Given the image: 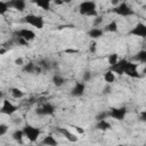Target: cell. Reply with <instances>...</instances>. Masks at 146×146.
<instances>
[{
	"label": "cell",
	"mask_w": 146,
	"mask_h": 146,
	"mask_svg": "<svg viewBox=\"0 0 146 146\" xmlns=\"http://www.w3.org/2000/svg\"><path fill=\"white\" fill-rule=\"evenodd\" d=\"M88 49H89V52L96 54V51H97V42H96V40H91V41H90Z\"/></svg>",
	"instance_id": "obj_32"
},
{
	"label": "cell",
	"mask_w": 146,
	"mask_h": 146,
	"mask_svg": "<svg viewBox=\"0 0 146 146\" xmlns=\"http://www.w3.org/2000/svg\"><path fill=\"white\" fill-rule=\"evenodd\" d=\"M103 21H104V18H103V16H96L95 18H94V26H96V27H100V25L103 24Z\"/></svg>",
	"instance_id": "obj_34"
},
{
	"label": "cell",
	"mask_w": 146,
	"mask_h": 146,
	"mask_svg": "<svg viewBox=\"0 0 146 146\" xmlns=\"http://www.w3.org/2000/svg\"><path fill=\"white\" fill-rule=\"evenodd\" d=\"M57 132H59L66 140H68L70 143H76L79 140V138L76 137V135H74L73 132H71L67 128H62V127H57Z\"/></svg>",
	"instance_id": "obj_13"
},
{
	"label": "cell",
	"mask_w": 146,
	"mask_h": 146,
	"mask_svg": "<svg viewBox=\"0 0 146 146\" xmlns=\"http://www.w3.org/2000/svg\"><path fill=\"white\" fill-rule=\"evenodd\" d=\"M52 2H54L56 6H62V5H64V0H52Z\"/></svg>",
	"instance_id": "obj_39"
},
{
	"label": "cell",
	"mask_w": 146,
	"mask_h": 146,
	"mask_svg": "<svg viewBox=\"0 0 146 146\" xmlns=\"http://www.w3.org/2000/svg\"><path fill=\"white\" fill-rule=\"evenodd\" d=\"M51 82H52V84H54L55 87L60 88V87H63V86L66 83V78H64L63 75H60V74H58V73H55V74H52V76H51Z\"/></svg>",
	"instance_id": "obj_19"
},
{
	"label": "cell",
	"mask_w": 146,
	"mask_h": 146,
	"mask_svg": "<svg viewBox=\"0 0 146 146\" xmlns=\"http://www.w3.org/2000/svg\"><path fill=\"white\" fill-rule=\"evenodd\" d=\"M112 94V87L110 83H106L105 87L103 88V95H110Z\"/></svg>",
	"instance_id": "obj_35"
},
{
	"label": "cell",
	"mask_w": 146,
	"mask_h": 146,
	"mask_svg": "<svg viewBox=\"0 0 146 146\" xmlns=\"http://www.w3.org/2000/svg\"><path fill=\"white\" fill-rule=\"evenodd\" d=\"M103 78H104V81H105L106 83L112 84V83L115 81V73H114V72H112L111 70H107V71L104 73Z\"/></svg>",
	"instance_id": "obj_27"
},
{
	"label": "cell",
	"mask_w": 146,
	"mask_h": 146,
	"mask_svg": "<svg viewBox=\"0 0 146 146\" xmlns=\"http://www.w3.org/2000/svg\"><path fill=\"white\" fill-rule=\"evenodd\" d=\"M13 40H14L15 44H18V46H22V47H30V42L27 40H25L24 38H22V36L13 34Z\"/></svg>",
	"instance_id": "obj_26"
},
{
	"label": "cell",
	"mask_w": 146,
	"mask_h": 146,
	"mask_svg": "<svg viewBox=\"0 0 146 146\" xmlns=\"http://www.w3.org/2000/svg\"><path fill=\"white\" fill-rule=\"evenodd\" d=\"M10 9V7H9V3H8V1H0V15L1 16H5V14Z\"/></svg>",
	"instance_id": "obj_29"
},
{
	"label": "cell",
	"mask_w": 146,
	"mask_h": 146,
	"mask_svg": "<svg viewBox=\"0 0 146 146\" xmlns=\"http://www.w3.org/2000/svg\"><path fill=\"white\" fill-rule=\"evenodd\" d=\"M17 110H18V107L15 104H13L10 100H8L6 98L2 99V104H1V108H0V113L1 114L11 116L17 112Z\"/></svg>",
	"instance_id": "obj_8"
},
{
	"label": "cell",
	"mask_w": 146,
	"mask_h": 146,
	"mask_svg": "<svg viewBox=\"0 0 146 146\" xmlns=\"http://www.w3.org/2000/svg\"><path fill=\"white\" fill-rule=\"evenodd\" d=\"M138 117H139V120H140L141 122L146 123V110H143V111H141V112L139 113Z\"/></svg>",
	"instance_id": "obj_38"
},
{
	"label": "cell",
	"mask_w": 146,
	"mask_h": 146,
	"mask_svg": "<svg viewBox=\"0 0 146 146\" xmlns=\"http://www.w3.org/2000/svg\"><path fill=\"white\" fill-rule=\"evenodd\" d=\"M11 122H13L15 125H19V124L22 123V119H21L19 116H14V115H11Z\"/></svg>",
	"instance_id": "obj_36"
},
{
	"label": "cell",
	"mask_w": 146,
	"mask_h": 146,
	"mask_svg": "<svg viewBox=\"0 0 146 146\" xmlns=\"http://www.w3.org/2000/svg\"><path fill=\"white\" fill-rule=\"evenodd\" d=\"M128 114V108L125 106L111 107L108 110V116L115 121H123Z\"/></svg>",
	"instance_id": "obj_6"
},
{
	"label": "cell",
	"mask_w": 146,
	"mask_h": 146,
	"mask_svg": "<svg viewBox=\"0 0 146 146\" xmlns=\"http://www.w3.org/2000/svg\"><path fill=\"white\" fill-rule=\"evenodd\" d=\"M119 59H120V58H119V55H117L116 52H111V54L107 55V63H108L110 66H111V65H114Z\"/></svg>",
	"instance_id": "obj_28"
},
{
	"label": "cell",
	"mask_w": 146,
	"mask_h": 146,
	"mask_svg": "<svg viewBox=\"0 0 146 146\" xmlns=\"http://www.w3.org/2000/svg\"><path fill=\"white\" fill-rule=\"evenodd\" d=\"M91 79H92V72H91V70H84L83 72H82V81L83 82H89V81H91Z\"/></svg>",
	"instance_id": "obj_30"
},
{
	"label": "cell",
	"mask_w": 146,
	"mask_h": 146,
	"mask_svg": "<svg viewBox=\"0 0 146 146\" xmlns=\"http://www.w3.org/2000/svg\"><path fill=\"white\" fill-rule=\"evenodd\" d=\"M73 0H64V3H70V2H72Z\"/></svg>",
	"instance_id": "obj_43"
},
{
	"label": "cell",
	"mask_w": 146,
	"mask_h": 146,
	"mask_svg": "<svg viewBox=\"0 0 146 146\" xmlns=\"http://www.w3.org/2000/svg\"><path fill=\"white\" fill-rule=\"evenodd\" d=\"M9 130V127L6 123H0V137H3Z\"/></svg>",
	"instance_id": "obj_33"
},
{
	"label": "cell",
	"mask_w": 146,
	"mask_h": 146,
	"mask_svg": "<svg viewBox=\"0 0 146 146\" xmlns=\"http://www.w3.org/2000/svg\"><path fill=\"white\" fill-rule=\"evenodd\" d=\"M36 63H38V64L42 67V70L46 71V72L52 70V62L49 60L48 58H41V59H39Z\"/></svg>",
	"instance_id": "obj_23"
},
{
	"label": "cell",
	"mask_w": 146,
	"mask_h": 146,
	"mask_svg": "<svg viewBox=\"0 0 146 146\" xmlns=\"http://www.w3.org/2000/svg\"><path fill=\"white\" fill-rule=\"evenodd\" d=\"M11 138L17 144H23L24 143V138H25V135H24L23 129H15L11 132Z\"/></svg>",
	"instance_id": "obj_20"
},
{
	"label": "cell",
	"mask_w": 146,
	"mask_h": 146,
	"mask_svg": "<svg viewBox=\"0 0 146 146\" xmlns=\"http://www.w3.org/2000/svg\"><path fill=\"white\" fill-rule=\"evenodd\" d=\"M133 60L141 63V64H146V49H141L139 51H137L135 54V56L132 57Z\"/></svg>",
	"instance_id": "obj_24"
},
{
	"label": "cell",
	"mask_w": 146,
	"mask_h": 146,
	"mask_svg": "<svg viewBox=\"0 0 146 146\" xmlns=\"http://www.w3.org/2000/svg\"><path fill=\"white\" fill-rule=\"evenodd\" d=\"M31 3L35 5L36 7H39L40 9L44 10V11H49L51 8V2L52 0H30Z\"/></svg>",
	"instance_id": "obj_16"
},
{
	"label": "cell",
	"mask_w": 146,
	"mask_h": 146,
	"mask_svg": "<svg viewBox=\"0 0 146 146\" xmlns=\"http://www.w3.org/2000/svg\"><path fill=\"white\" fill-rule=\"evenodd\" d=\"M55 112H56V106L49 102L43 103L42 105L38 106L34 110V113L38 116H51L55 114Z\"/></svg>",
	"instance_id": "obj_5"
},
{
	"label": "cell",
	"mask_w": 146,
	"mask_h": 146,
	"mask_svg": "<svg viewBox=\"0 0 146 146\" xmlns=\"http://www.w3.org/2000/svg\"><path fill=\"white\" fill-rule=\"evenodd\" d=\"M14 34L24 38V39L27 40L29 42L33 41V40L35 39V36H36V35H35V32L32 31L31 29H19V30H16V31L14 32Z\"/></svg>",
	"instance_id": "obj_12"
},
{
	"label": "cell",
	"mask_w": 146,
	"mask_h": 146,
	"mask_svg": "<svg viewBox=\"0 0 146 146\" xmlns=\"http://www.w3.org/2000/svg\"><path fill=\"white\" fill-rule=\"evenodd\" d=\"M108 117H110V116H108V111H100V112H98V113L96 114V116H95L96 121L104 120V119H108Z\"/></svg>",
	"instance_id": "obj_31"
},
{
	"label": "cell",
	"mask_w": 146,
	"mask_h": 146,
	"mask_svg": "<svg viewBox=\"0 0 146 146\" xmlns=\"http://www.w3.org/2000/svg\"><path fill=\"white\" fill-rule=\"evenodd\" d=\"M111 13L115 14L119 17H131L135 15V10L127 2V1H121L117 6L112 7V9L110 10Z\"/></svg>",
	"instance_id": "obj_2"
},
{
	"label": "cell",
	"mask_w": 146,
	"mask_h": 146,
	"mask_svg": "<svg viewBox=\"0 0 146 146\" xmlns=\"http://www.w3.org/2000/svg\"><path fill=\"white\" fill-rule=\"evenodd\" d=\"M23 23L33 26L36 30H42L44 27V18L41 15H35V14H27L23 17L22 19Z\"/></svg>",
	"instance_id": "obj_3"
},
{
	"label": "cell",
	"mask_w": 146,
	"mask_h": 146,
	"mask_svg": "<svg viewBox=\"0 0 146 146\" xmlns=\"http://www.w3.org/2000/svg\"><path fill=\"white\" fill-rule=\"evenodd\" d=\"M128 59L125 58H121L119 59L114 65H111L108 67V70H111L112 72H114L116 75H124V71H125V67H127V64H128Z\"/></svg>",
	"instance_id": "obj_10"
},
{
	"label": "cell",
	"mask_w": 146,
	"mask_h": 146,
	"mask_svg": "<svg viewBox=\"0 0 146 146\" xmlns=\"http://www.w3.org/2000/svg\"><path fill=\"white\" fill-rule=\"evenodd\" d=\"M10 9H14L16 11H24L26 8V0H8Z\"/></svg>",
	"instance_id": "obj_15"
},
{
	"label": "cell",
	"mask_w": 146,
	"mask_h": 146,
	"mask_svg": "<svg viewBox=\"0 0 146 146\" xmlns=\"http://www.w3.org/2000/svg\"><path fill=\"white\" fill-rule=\"evenodd\" d=\"M22 129H23V131H24L25 138H26L30 143H35V141L39 139L40 135H41V129H40V128L34 127V125L29 124V123L24 124Z\"/></svg>",
	"instance_id": "obj_4"
},
{
	"label": "cell",
	"mask_w": 146,
	"mask_h": 146,
	"mask_svg": "<svg viewBox=\"0 0 146 146\" xmlns=\"http://www.w3.org/2000/svg\"><path fill=\"white\" fill-rule=\"evenodd\" d=\"M36 66H38V64L31 60V62L25 63V64L22 66V71H23V73H25V74H35Z\"/></svg>",
	"instance_id": "obj_18"
},
{
	"label": "cell",
	"mask_w": 146,
	"mask_h": 146,
	"mask_svg": "<svg viewBox=\"0 0 146 146\" xmlns=\"http://www.w3.org/2000/svg\"><path fill=\"white\" fill-rule=\"evenodd\" d=\"M79 14L86 17H96L98 16V10H97V3L94 0H84L79 3L78 7Z\"/></svg>",
	"instance_id": "obj_1"
},
{
	"label": "cell",
	"mask_w": 146,
	"mask_h": 146,
	"mask_svg": "<svg viewBox=\"0 0 146 146\" xmlns=\"http://www.w3.org/2000/svg\"><path fill=\"white\" fill-rule=\"evenodd\" d=\"M104 34H105L104 30H103L102 27H96V26L89 29L88 32H87V35H88L91 40H96V41L99 40V39H102V38L104 36Z\"/></svg>",
	"instance_id": "obj_14"
},
{
	"label": "cell",
	"mask_w": 146,
	"mask_h": 146,
	"mask_svg": "<svg viewBox=\"0 0 146 146\" xmlns=\"http://www.w3.org/2000/svg\"><path fill=\"white\" fill-rule=\"evenodd\" d=\"M84 92H86V82H83V81H75L73 87L70 90V95L75 98L82 97L84 95Z\"/></svg>",
	"instance_id": "obj_9"
},
{
	"label": "cell",
	"mask_w": 146,
	"mask_h": 146,
	"mask_svg": "<svg viewBox=\"0 0 146 146\" xmlns=\"http://www.w3.org/2000/svg\"><path fill=\"white\" fill-rule=\"evenodd\" d=\"M121 1H122V0H111V3H112V6L114 7V6H117Z\"/></svg>",
	"instance_id": "obj_40"
},
{
	"label": "cell",
	"mask_w": 146,
	"mask_h": 146,
	"mask_svg": "<svg viewBox=\"0 0 146 146\" xmlns=\"http://www.w3.org/2000/svg\"><path fill=\"white\" fill-rule=\"evenodd\" d=\"M105 33H116L119 31V24L116 21H111L103 27Z\"/></svg>",
	"instance_id": "obj_22"
},
{
	"label": "cell",
	"mask_w": 146,
	"mask_h": 146,
	"mask_svg": "<svg viewBox=\"0 0 146 146\" xmlns=\"http://www.w3.org/2000/svg\"><path fill=\"white\" fill-rule=\"evenodd\" d=\"M124 75H128L129 78H132V79H139L141 75L138 72V64L129 60L127 64L125 71H124Z\"/></svg>",
	"instance_id": "obj_11"
},
{
	"label": "cell",
	"mask_w": 146,
	"mask_h": 146,
	"mask_svg": "<svg viewBox=\"0 0 146 146\" xmlns=\"http://www.w3.org/2000/svg\"><path fill=\"white\" fill-rule=\"evenodd\" d=\"M14 64L17 65V66H23V65L25 64V62H24V59H23L22 57H17V58H15Z\"/></svg>",
	"instance_id": "obj_37"
},
{
	"label": "cell",
	"mask_w": 146,
	"mask_h": 146,
	"mask_svg": "<svg viewBox=\"0 0 146 146\" xmlns=\"http://www.w3.org/2000/svg\"><path fill=\"white\" fill-rule=\"evenodd\" d=\"M40 144L41 145H46V146H56V145H58V140L51 133H49V135H47V136H44L42 138Z\"/></svg>",
	"instance_id": "obj_21"
},
{
	"label": "cell",
	"mask_w": 146,
	"mask_h": 146,
	"mask_svg": "<svg viewBox=\"0 0 146 146\" xmlns=\"http://www.w3.org/2000/svg\"><path fill=\"white\" fill-rule=\"evenodd\" d=\"M95 129L96 130H100V131H107V130H111L112 129V123L108 122L107 119L99 120V121H96Z\"/></svg>",
	"instance_id": "obj_17"
},
{
	"label": "cell",
	"mask_w": 146,
	"mask_h": 146,
	"mask_svg": "<svg viewBox=\"0 0 146 146\" xmlns=\"http://www.w3.org/2000/svg\"><path fill=\"white\" fill-rule=\"evenodd\" d=\"M9 92H10L11 97L15 98V99H21V98H23V97L25 96V92H24L22 89L17 88V87L10 88V89H9Z\"/></svg>",
	"instance_id": "obj_25"
},
{
	"label": "cell",
	"mask_w": 146,
	"mask_h": 146,
	"mask_svg": "<svg viewBox=\"0 0 146 146\" xmlns=\"http://www.w3.org/2000/svg\"><path fill=\"white\" fill-rule=\"evenodd\" d=\"M143 73L146 75V64H145V66H144V68H143Z\"/></svg>",
	"instance_id": "obj_42"
},
{
	"label": "cell",
	"mask_w": 146,
	"mask_h": 146,
	"mask_svg": "<svg viewBox=\"0 0 146 146\" xmlns=\"http://www.w3.org/2000/svg\"><path fill=\"white\" fill-rule=\"evenodd\" d=\"M128 34H129V35H132V36L146 39V24L143 23V22H138L137 24H135V25L128 31Z\"/></svg>",
	"instance_id": "obj_7"
},
{
	"label": "cell",
	"mask_w": 146,
	"mask_h": 146,
	"mask_svg": "<svg viewBox=\"0 0 146 146\" xmlns=\"http://www.w3.org/2000/svg\"><path fill=\"white\" fill-rule=\"evenodd\" d=\"M74 128H75V130H76L79 133H84V130H83V129H81L80 127H76V125H75Z\"/></svg>",
	"instance_id": "obj_41"
}]
</instances>
